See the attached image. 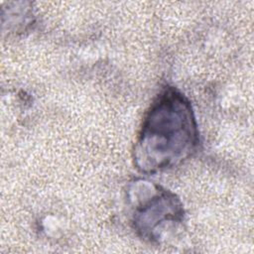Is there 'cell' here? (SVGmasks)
<instances>
[{
  "mask_svg": "<svg viewBox=\"0 0 254 254\" xmlns=\"http://www.w3.org/2000/svg\"><path fill=\"white\" fill-rule=\"evenodd\" d=\"M197 143L198 129L190 101L168 87L145 117L134 149L135 164L143 173L170 169L190 157Z\"/></svg>",
  "mask_w": 254,
  "mask_h": 254,
  "instance_id": "1",
  "label": "cell"
},
{
  "mask_svg": "<svg viewBox=\"0 0 254 254\" xmlns=\"http://www.w3.org/2000/svg\"><path fill=\"white\" fill-rule=\"evenodd\" d=\"M132 190V224L144 240L159 242L165 229L183 220V205L173 192L144 181L135 182Z\"/></svg>",
  "mask_w": 254,
  "mask_h": 254,
  "instance_id": "2",
  "label": "cell"
}]
</instances>
